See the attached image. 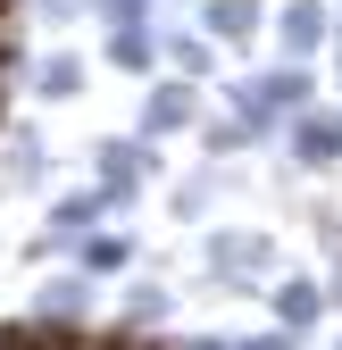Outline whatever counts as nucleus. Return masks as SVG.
<instances>
[{"mask_svg":"<svg viewBox=\"0 0 342 350\" xmlns=\"http://www.w3.org/2000/svg\"><path fill=\"white\" fill-rule=\"evenodd\" d=\"M326 300L342 309V250H326Z\"/></svg>","mask_w":342,"mask_h":350,"instance_id":"nucleus-22","label":"nucleus"},{"mask_svg":"<svg viewBox=\"0 0 342 350\" xmlns=\"http://www.w3.org/2000/svg\"><path fill=\"white\" fill-rule=\"evenodd\" d=\"M200 267H209V284H226V292H267V275H276V234H259V226L200 234Z\"/></svg>","mask_w":342,"mask_h":350,"instance_id":"nucleus-2","label":"nucleus"},{"mask_svg":"<svg viewBox=\"0 0 342 350\" xmlns=\"http://www.w3.org/2000/svg\"><path fill=\"white\" fill-rule=\"evenodd\" d=\"M226 109H234V125H242L250 142H267V134H284L301 109H317V75H309V67H292V59L250 67V75L226 83Z\"/></svg>","mask_w":342,"mask_h":350,"instance_id":"nucleus-1","label":"nucleus"},{"mask_svg":"<svg viewBox=\"0 0 342 350\" xmlns=\"http://www.w3.org/2000/svg\"><path fill=\"white\" fill-rule=\"evenodd\" d=\"M192 125H209V117H200V83L159 75L150 100H142V125H134V134H142V142H176V134H192Z\"/></svg>","mask_w":342,"mask_h":350,"instance_id":"nucleus-5","label":"nucleus"},{"mask_svg":"<svg viewBox=\"0 0 342 350\" xmlns=\"http://www.w3.org/2000/svg\"><path fill=\"white\" fill-rule=\"evenodd\" d=\"M218 192H234V175H218V167H200V175H184V184L167 192V208H176L184 226H200V217L218 208Z\"/></svg>","mask_w":342,"mask_h":350,"instance_id":"nucleus-15","label":"nucleus"},{"mask_svg":"<svg viewBox=\"0 0 342 350\" xmlns=\"http://www.w3.org/2000/svg\"><path fill=\"white\" fill-rule=\"evenodd\" d=\"M200 33H209V42H234V51H250V42L267 33V17H259V0H200Z\"/></svg>","mask_w":342,"mask_h":350,"instance_id":"nucleus-12","label":"nucleus"},{"mask_svg":"<svg viewBox=\"0 0 342 350\" xmlns=\"http://www.w3.org/2000/svg\"><path fill=\"white\" fill-rule=\"evenodd\" d=\"M101 284L83 275V267H67V275H42V292H34V317H51V325H75V334H92V300Z\"/></svg>","mask_w":342,"mask_h":350,"instance_id":"nucleus-8","label":"nucleus"},{"mask_svg":"<svg viewBox=\"0 0 342 350\" xmlns=\"http://www.w3.org/2000/svg\"><path fill=\"white\" fill-rule=\"evenodd\" d=\"M0 17H17V0H0Z\"/></svg>","mask_w":342,"mask_h":350,"instance_id":"nucleus-24","label":"nucleus"},{"mask_svg":"<svg viewBox=\"0 0 342 350\" xmlns=\"http://www.w3.org/2000/svg\"><path fill=\"white\" fill-rule=\"evenodd\" d=\"M242 350H301V334H284V325H259V334H234Z\"/></svg>","mask_w":342,"mask_h":350,"instance_id":"nucleus-20","label":"nucleus"},{"mask_svg":"<svg viewBox=\"0 0 342 350\" xmlns=\"http://www.w3.org/2000/svg\"><path fill=\"white\" fill-rule=\"evenodd\" d=\"M92 167H101V200H109V208H134L142 184L159 175V142H142V134H109V142H92Z\"/></svg>","mask_w":342,"mask_h":350,"instance_id":"nucleus-3","label":"nucleus"},{"mask_svg":"<svg viewBox=\"0 0 342 350\" xmlns=\"http://www.w3.org/2000/svg\"><path fill=\"white\" fill-rule=\"evenodd\" d=\"M167 75H184V83H209V75H218V51H209L200 25H176V33H167Z\"/></svg>","mask_w":342,"mask_h":350,"instance_id":"nucleus-14","label":"nucleus"},{"mask_svg":"<svg viewBox=\"0 0 342 350\" xmlns=\"http://www.w3.org/2000/svg\"><path fill=\"white\" fill-rule=\"evenodd\" d=\"M101 59H109L117 75H159L167 33H159V25H125V33H109V42H101Z\"/></svg>","mask_w":342,"mask_h":350,"instance_id":"nucleus-13","label":"nucleus"},{"mask_svg":"<svg viewBox=\"0 0 342 350\" xmlns=\"http://www.w3.org/2000/svg\"><path fill=\"white\" fill-rule=\"evenodd\" d=\"M200 142H209V159H234V150H250V134H242L234 117H209V125H200Z\"/></svg>","mask_w":342,"mask_h":350,"instance_id":"nucleus-18","label":"nucleus"},{"mask_svg":"<svg viewBox=\"0 0 342 350\" xmlns=\"http://www.w3.org/2000/svg\"><path fill=\"white\" fill-rule=\"evenodd\" d=\"M284 159L301 167V175H326V167H342V109H334V100L301 109V117L284 125Z\"/></svg>","mask_w":342,"mask_h":350,"instance_id":"nucleus-4","label":"nucleus"},{"mask_svg":"<svg viewBox=\"0 0 342 350\" xmlns=\"http://www.w3.org/2000/svg\"><path fill=\"white\" fill-rule=\"evenodd\" d=\"M134 234H125V226H101L92 242H75V258H67V267H83V275H92V284H109V275H134Z\"/></svg>","mask_w":342,"mask_h":350,"instance_id":"nucleus-11","label":"nucleus"},{"mask_svg":"<svg viewBox=\"0 0 342 350\" xmlns=\"http://www.w3.org/2000/svg\"><path fill=\"white\" fill-rule=\"evenodd\" d=\"M176 350H242L234 334H176Z\"/></svg>","mask_w":342,"mask_h":350,"instance_id":"nucleus-21","label":"nucleus"},{"mask_svg":"<svg viewBox=\"0 0 342 350\" xmlns=\"http://www.w3.org/2000/svg\"><path fill=\"white\" fill-rule=\"evenodd\" d=\"M326 309H334V300H326V275H276L267 284V325H284V334H317Z\"/></svg>","mask_w":342,"mask_h":350,"instance_id":"nucleus-7","label":"nucleus"},{"mask_svg":"<svg viewBox=\"0 0 342 350\" xmlns=\"http://www.w3.org/2000/svg\"><path fill=\"white\" fill-rule=\"evenodd\" d=\"M25 67V33H17V17H0V75H17Z\"/></svg>","mask_w":342,"mask_h":350,"instance_id":"nucleus-19","label":"nucleus"},{"mask_svg":"<svg viewBox=\"0 0 342 350\" xmlns=\"http://www.w3.org/2000/svg\"><path fill=\"white\" fill-rule=\"evenodd\" d=\"M83 9H92V0H42V17H59V25H67V17H83Z\"/></svg>","mask_w":342,"mask_h":350,"instance_id":"nucleus-23","label":"nucleus"},{"mask_svg":"<svg viewBox=\"0 0 342 350\" xmlns=\"http://www.w3.org/2000/svg\"><path fill=\"white\" fill-rule=\"evenodd\" d=\"M34 92H42V100H75V92H83V59H67V51L34 59Z\"/></svg>","mask_w":342,"mask_h":350,"instance_id":"nucleus-16","label":"nucleus"},{"mask_svg":"<svg viewBox=\"0 0 342 350\" xmlns=\"http://www.w3.org/2000/svg\"><path fill=\"white\" fill-rule=\"evenodd\" d=\"M167 317H176V292H167L159 275H125V300H117V334H167Z\"/></svg>","mask_w":342,"mask_h":350,"instance_id":"nucleus-9","label":"nucleus"},{"mask_svg":"<svg viewBox=\"0 0 342 350\" xmlns=\"http://www.w3.org/2000/svg\"><path fill=\"white\" fill-rule=\"evenodd\" d=\"M42 175H51L42 134L34 125H9V134H0V192H42Z\"/></svg>","mask_w":342,"mask_h":350,"instance_id":"nucleus-10","label":"nucleus"},{"mask_svg":"<svg viewBox=\"0 0 342 350\" xmlns=\"http://www.w3.org/2000/svg\"><path fill=\"white\" fill-rule=\"evenodd\" d=\"M334 25H342V17L326 9V0H284V9H276V42H284L292 67H309L326 42H334Z\"/></svg>","mask_w":342,"mask_h":350,"instance_id":"nucleus-6","label":"nucleus"},{"mask_svg":"<svg viewBox=\"0 0 342 350\" xmlns=\"http://www.w3.org/2000/svg\"><path fill=\"white\" fill-rule=\"evenodd\" d=\"M150 9H159V0H92V17H101L109 33H125V25H150Z\"/></svg>","mask_w":342,"mask_h":350,"instance_id":"nucleus-17","label":"nucleus"}]
</instances>
